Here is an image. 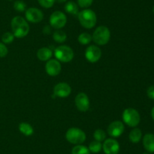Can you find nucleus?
Masks as SVG:
<instances>
[{"label": "nucleus", "mask_w": 154, "mask_h": 154, "mask_svg": "<svg viewBox=\"0 0 154 154\" xmlns=\"http://www.w3.org/2000/svg\"><path fill=\"white\" fill-rule=\"evenodd\" d=\"M12 33L17 38H23L29 33V25L28 21L21 16H16L11 22Z\"/></svg>", "instance_id": "obj_1"}, {"label": "nucleus", "mask_w": 154, "mask_h": 154, "mask_svg": "<svg viewBox=\"0 0 154 154\" xmlns=\"http://www.w3.org/2000/svg\"><path fill=\"white\" fill-rule=\"evenodd\" d=\"M78 18L80 24L85 29H92L96 26L97 22V17L93 10L85 8L79 11Z\"/></svg>", "instance_id": "obj_2"}, {"label": "nucleus", "mask_w": 154, "mask_h": 154, "mask_svg": "<svg viewBox=\"0 0 154 154\" xmlns=\"http://www.w3.org/2000/svg\"><path fill=\"white\" fill-rule=\"evenodd\" d=\"M92 39L97 45H105L111 39V31L105 26H99L93 32Z\"/></svg>", "instance_id": "obj_3"}, {"label": "nucleus", "mask_w": 154, "mask_h": 154, "mask_svg": "<svg viewBox=\"0 0 154 154\" xmlns=\"http://www.w3.org/2000/svg\"><path fill=\"white\" fill-rule=\"evenodd\" d=\"M66 138L69 143L72 144H81L86 140L87 136L85 132L81 128H70L66 133Z\"/></svg>", "instance_id": "obj_4"}, {"label": "nucleus", "mask_w": 154, "mask_h": 154, "mask_svg": "<svg viewBox=\"0 0 154 154\" xmlns=\"http://www.w3.org/2000/svg\"><path fill=\"white\" fill-rule=\"evenodd\" d=\"M122 118H123V121L125 122V124L132 128H135L141 121V116H140L139 113L135 109L131 108V107L124 110L123 115H122Z\"/></svg>", "instance_id": "obj_5"}, {"label": "nucleus", "mask_w": 154, "mask_h": 154, "mask_svg": "<svg viewBox=\"0 0 154 154\" xmlns=\"http://www.w3.org/2000/svg\"><path fill=\"white\" fill-rule=\"evenodd\" d=\"M54 55L60 62L69 63L73 60L75 54L72 48L68 45H60L55 49Z\"/></svg>", "instance_id": "obj_6"}, {"label": "nucleus", "mask_w": 154, "mask_h": 154, "mask_svg": "<svg viewBox=\"0 0 154 154\" xmlns=\"http://www.w3.org/2000/svg\"><path fill=\"white\" fill-rule=\"evenodd\" d=\"M49 22L51 27L56 30H60L66 26L67 23V18L63 11H56L51 14Z\"/></svg>", "instance_id": "obj_7"}, {"label": "nucleus", "mask_w": 154, "mask_h": 154, "mask_svg": "<svg viewBox=\"0 0 154 154\" xmlns=\"http://www.w3.org/2000/svg\"><path fill=\"white\" fill-rule=\"evenodd\" d=\"M26 20L32 24H38L44 19V14L37 8H29L25 11Z\"/></svg>", "instance_id": "obj_8"}, {"label": "nucleus", "mask_w": 154, "mask_h": 154, "mask_svg": "<svg viewBox=\"0 0 154 154\" xmlns=\"http://www.w3.org/2000/svg\"><path fill=\"white\" fill-rule=\"evenodd\" d=\"M102 57V50L97 45H92L87 47L85 51V57L90 63H96Z\"/></svg>", "instance_id": "obj_9"}, {"label": "nucleus", "mask_w": 154, "mask_h": 154, "mask_svg": "<svg viewBox=\"0 0 154 154\" xmlns=\"http://www.w3.org/2000/svg\"><path fill=\"white\" fill-rule=\"evenodd\" d=\"M124 124L121 121H114L109 124L107 128V132L111 137H118L124 132Z\"/></svg>", "instance_id": "obj_10"}, {"label": "nucleus", "mask_w": 154, "mask_h": 154, "mask_svg": "<svg viewBox=\"0 0 154 154\" xmlns=\"http://www.w3.org/2000/svg\"><path fill=\"white\" fill-rule=\"evenodd\" d=\"M75 104L77 109L81 112H87L90 108V99L87 94L84 92L77 95L75 98Z\"/></svg>", "instance_id": "obj_11"}, {"label": "nucleus", "mask_w": 154, "mask_h": 154, "mask_svg": "<svg viewBox=\"0 0 154 154\" xmlns=\"http://www.w3.org/2000/svg\"><path fill=\"white\" fill-rule=\"evenodd\" d=\"M102 149L105 154H118L120 152V144L114 138H108L104 140Z\"/></svg>", "instance_id": "obj_12"}, {"label": "nucleus", "mask_w": 154, "mask_h": 154, "mask_svg": "<svg viewBox=\"0 0 154 154\" xmlns=\"http://www.w3.org/2000/svg\"><path fill=\"white\" fill-rule=\"evenodd\" d=\"M62 69L61 63L57 59H50L45 64V71L51 76H57Z\"/></svg>", "instance_id": "obj_13"}, {"label": "nucleus", "mask_w": 154, "mask_h": 154, "mask_svg": "<svg viewBox=\"0 0 154 154\" xmlns=\"http://www.w3.org/2000/svg\"><path fill=\"white\" fill-rule=\"evenodd\" d=\"M72 93V88L68 83L60 82L54 88V94L56 97L61 98H67Z\"/></svg>", "instance_id": "obj_14"}, {"label": "nucleus", "mask_w": 154, "mask_h": 154, "mask_svg": "<svg viewBox=\"0 0 154 154\" xmlns=\"http://www.w3.org/2000/svg\"><path fill=\"white\" fill-rule=\"evenodd\" d=\"M143 145L147 152H154V134H147L143 137Z\"/></svg>", "instance_id": "obj_15"}, {"label": "nucleus", "mask_w": 154, "mask_h": 154, "mask_svg": "<svg viewBox=\"0 0 154 154\" xmlns=\"http://www.w3.org/2000/svg\"><path fill=\"white\" fill-rule=\"evenodd\" d=\"M53 56V51L51 48L44 47L40 48L37 52V57L38 60L42 61H48L50 59H51Z\"/></svg>", "instance_id": "obj_16"}, {"label": "nucleus", "mask_w": 154, "mask_h": 154, "mask_svg": "<svg viewBox=\"0 0 154 154\" xmlns=\"http://www.w3.org/2000/svg\"><path fill=\"white\" fill-rule=\"evenodd\" d=\"M141 137H142V132L138 128H133L129 134V140L133 143H138L141 140Z\"/></svg>", "instance_id": "obj_17"}, {"label": "nucleus", "mask_w": 154, "mask_h": 154, "mask_svg": "<svg viewBox=\"0 0 154 154\" xmlns=\"http://www.w3.org/2000/svg\"><path fill=\"white\" fill-rule=\"evenodd\" d=\"M18 128H19V131H20V133H22L25 136H31L34 133L33 127L27 122H21L19 125Z\"/></svg>", "instance_id": "obj_18"}, {"label": "nucleus", "mask_w": 154, "mask_h": 154, "mask_svg": "<svg viewBox=\"0 0 154 154\" xmlns=\"http://www.w3.org/2000/svg\"><path fill=\"white\" fill-rule=\"evenodd\" d=\"M64 9L67 13L72 15H78V14L79 13L78 5L75 2H67L66 3V5H65Z\"/></svg>", "instance_id": "obj_19"}, {"label": "nucleus", "mask_w": 154, "mask_h": 154, "mask_svg": "<svg viewBox=\"0 0 154 154\" xmlns=\"http://www.w3.org/2000/svg\"><path fill=\"white\" fill-rule=\"evenodd\" d=\"M53 39L56 42L63 43L67 39V35L64 31L61 30H57L53 34Z\"/></svg>", "instance_id": "obj_20"}, {"label": "nucleus", "mask_w": 154, "mask_h": 154, "mask_svg": "<svg viewBox=\"0 0 154 154\" xmlns=\"http://www.w3.org/2000/svg\"><path fill=\"white\" fill-rule=\"evenodd\" d=\"M92 36L88 33H82L78 36V41L83 45H87L92 42Z\"/></svg>", "instance_id": "obj_21"}, {"label": "nucleus", "mask_w": 154, "mask_h": 154, "mask_svg": "<svg viewBox=\"0 0 154 154\" xmlns=\"http://www.w3.org/2000/svg\"><path fill=\"white\" fill-rule=\"evenodd\" d=\"M72 154H90V151L86 146L78 144L72 148Z\"/></svg>", "instance_id": "obj_22"}, {"label": "nucleus", "mask_w": 154, "mask_h": 154, "mask_svg": "<svg viewBox=\"0 0 154 154\" xmlns=\"http://www.w3.org/2000/svg\"><path fill=\"white\" fill-rule=\"evenodd\" d=\"M102 149V142L93 140L89 145V150L93 153H98L100 152Z\"/></svg>", "instance_id": "obj_23"}, {"label": "nucleus", "mask_w": 154, "mask_h": 154, "mask_svg": "<svg viewBox=\"0 0 154 154\" xmlns=\"http://www.w3.org/2000/svg\"><path fill=\"white\" fill-rule=\"evenodd\" d=\"M93 137L95 140L102 142L106 139V133L102 129H96L93 133Z\"/></svg>", "instance_id": "obj_24"}, {"label": "nucleus", "mask_w": 154, "mask_h": 154, "mask_svg": "<svg viewBox=\"0 0 154 154\" xmlns=\"http://www.w3.org/2000/svg\"><path fill=\"white\" fill-rule=\"evenodd\" d=\"M14 35L11 32H6L2 36V41L4 44H10L14 40Z\"/></svg>", "instance_id": "obj_25"}, {"label": "nucleus", "mask_w": 154, "mask_h": 154, "mask_svg": "<svg viewBox=\"0 0 154 154\" xmlns=\"http://www.w3.org/2000/svg\"><path fill=\"white\" fill-rule=\"evenodd\" d=\"M14 8L18 12H23L26 10V5L23 1L17 0L14 3Z\"/></svg>", "instance_id": "obj_26"}, {"label": "nucleus", "mask_w": 154, "mask_h": 154, "mask_svg": "<svg viewBox=\"0 0 154 154\" xmlns=\"http://www.w3.org/2000/svg\"><path fill=\"white\" fill-rule=\"evenodd\" d=\"M38 4L45 8H51L55 3L56 0H38Z\"/></svg>", "instance_id": "obj_27"}, {"label": "nucleus", "mask_w": 154, "mask_h": 154, "mask_svg": "<svg viewBox=\"0 0 154 154\" xmlns=\"http://www.w3.org/2000/svg\"><path fill=\"white\" fill-rule=\"evenodd\" d=\"M93 0H78V5L79 7L82 8H88L90 6L92 5Z\"/></svg>", "instance_id": "obj_28"}, {"label": "nucleus", "mask_w": 154, "mask_h": 154, "mask_svg": "<svg viewBox=\"0 0 154 154\" xmlns=\"http://www.w3.org/2000/svg\"><path fill=\"white\" fill-rule=\"evenodd\" d=\"M8 53V49L2 42H0V57H4Z\"/></svg>", "instance_id": "obj_29"}, {"label": "nucleus", "mask_w": 154, "mask_h": 154, "mask_svg": "<svg viewBox=\"0 0 154 154\" xmlns=\"http://www.w3.org/2000/svg\"><path fill=\"white\" fill-rule=\"evenodd\" d=\"M147 95L149 98L154 100V85H151L147 88Z\"/></svg>", "instance_id": "obj_30"}, {"label": "nucleus", "mask_w": 154, "mask_h": 154, "mask_svg": "<svg viewBox=\"0 0 154 154\" xmlns=\"http://www.w3.org/2000/svg\"><path fill=\"white\" fill-rule=\"evenodd\" d=\"M51 27H49V26H45L43 29V33H45V35H49L51 33Z\"/></svg>", "instance_id": "obj_31"}, {"label": "nucleus", "mask_w": 154, "mask_h": 154, "mask_svg": "<svg viewBox=\"0 0 154 154\" xmlns=\"http://www.w3.org/2000/svg\"><path fill=\"white\" fill-rule=\"evenodd\" d=\"M151 116H152V118H153V119L154 120V107L151 110Z\"/></svg>", "instance_id": "obj_32"}, {"label": "nucleus", "mask_w": 154, "mask_h": 154, "mask_svg": "<svg viewBox=\"0 0 154 154\" xmlns=\"http://www.w3.org/2000/svg\"><path fill=\"white\" fill-rule=\"evenodd\" d=\"M66 1H67V0H56V2H57L59 3H63Z\"/></svg>", "instance_id": "obj_33"}, {"label": "nucleus", "mask_w": 154, "mask_h": 154, "mask_svg": "<svg viewBox=\"0 0 154 154\" xmlns=\"http://www.w3.org/2000/svg\"><path fill=\"white\" fill-rule=\"evenodd\" d=\"M143 154H150V152H144V153Z\"/></svg>", "instance_id": "obj_34"}, {"label": "nucleus", "mask_w": 154, "mask_h": 154, "mask_svg": "<svg viewBox=\"0 0 154 154\" xmlns=\"http://www.w3.org/2000/svg\"><path fill=\"white\" fill-rule=\"evenodd\" d=\"M153 13H154V6L153 7Z\"/></svg>", "instance_id": "obj_35"}]
</instances>
